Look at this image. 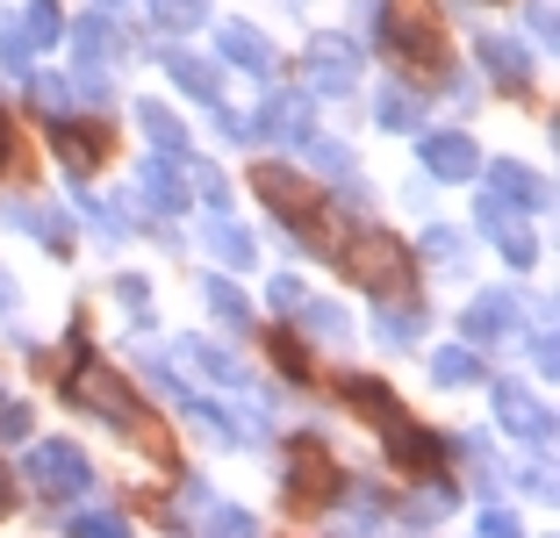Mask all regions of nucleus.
Returning <instances> with one entry per match:
<instances>
[{"label":"nucleus","mask_w":560,"mask_h":538,"mask_svg":"<svg viewBox=\"0 0 560 538\" xmlns=\"http://www.w3.org/2000/svg\"><path fill=\"white\" fill-rule=\"evenodd\" d=\"M66 388H72V402H80V409H94V417H108V424H137V395H130V381H122L116 366L80 359Z\"/></svg>","instance_id":"7"},{"label":"nucleus","mask_w":560,"mask_h":538,"mask_svg":"<svg viewBox=\"0 0 560 538\" xmlns=\"http://www.w3.org/2000/svg\"><path fill=\"white\" fill-rule=\"evenodd\" d=\"M0 66L30 72V36H22V22H0Z\"/></svg>","instance_id":"39"},{"label":"nucleus","mask_w":560,"mask_h":538,"mask_svg":"<svg viewBox=\"0 0 560 538\" xmlns=\"http://www.w3.org/2000/svg\"><path fill=\"white\" fill-rule=\"evenodd\" d=\"M201 245L215 252V259H231V266H252V230L245 223H231V215H209V223H201Z\"/></svg>","instance_id":"27"},{"label":"nucleus","mask_w":560,"mask_h":538,"mask_svg":"<svg viewBox=\"0 0 560 538\" xmlns=\"http://www.w3.org/2000/svg\"><path fill=\"white\" fill-rule=\"evenodd\" d=\"M58 151H66V165L72 173H94L101 159H108V130H101V122H58Z\"/></svg>","instance_id":"19"},{"label":"nucleus","mask_w":560,"mask_h":538,"mask_svg":"<svg viewBox=\"0 0 560 538\" xmlns=\"http://www.w3.org/2000/svg\"><path fill=\"white\" fill-rule=\"evenodd\" d=\"M352 524H360V531H374V524H388V495L374 489V481H360V489H352V510H346Z\"/></svg>","instance_id":"38"},{"label":"nucleus","mask_w":560,"mask_h":538,"mask_svg":"<svg viewBox=\"0 0 560 538\" xmlns=\"http://www.w3.org/2000/svg\"><path fill=\"white\" fill-rule=\"evenodd\" d=\"M417 259H431V273H467V259H475V245H467L453 223H431L424 237H417Z\"/></svg>","instance_id":"20"},{"label":"nucleus","mask_w":560,"mask_h":538,"mask_svg":"<svg viewBox=\"0 0 560 538\" xmlns=\"http://www.w3.org/2000/svg\"><path fill=\"white\" fill-rule=\"evenodd\" d=\"M532 366H539V381H553V374H560V344H553V324H539V330H532Z\"/></svg>","instance_id":"41"},{"label":"nucleus","mask_w":560,"mask_h":538,"mask_svg":"<svg viewBox=\"0 0 560 538\" xmlns=\"http://www.w3.org/2000/svg\"><path fill=\"white\" fill-rule=\"evenodd\" d=\"M374 122L381 130H424V94H410V86H381V101H374Z\"/></svg>","instance_id":"26"},{"label":"nucleus","mask_w":560,"mask_h":538,"mask_svg":"<svg viewBox=\"0 0 560 538\" xmlns=\"http://www.w3.org/2000/svg\"><path fill=\"white\" fill-rule=\"evenodd\" d=\"M201 302H209V309L223 316L231 330H245V324H252V302H245V294L231 288V280H201Z\"/></svg>","instance_id":"33"},{"label":"nucleus","mask_w":560,"mask_h":538,"mask_svg":"<svg viewBox=\"0 0 560 538\" xmlns=\"http://www.w3.org/2000/svg\"><path fill=\"white\" fill-rule=\"evenodd\" d=\"M338 259H346L352 288L381 294V302L410 288V252H402V237H396V230H360L352 245H338Z\"/></svg>","instance_id":"2"},{"label":"nucleus","mask_w":560,"mask_h":538,"mask_svg":"<svg viewBox=\"0 0 560 538\" xmlns=\"http://www.w3.org/2000/svg\"><path fill=\"white\" fill-rule=\"evenodd\" d=\"M302 151H310V165H316V173H330V179H352V151L346 144H338V137H302Z\"/></svg>","instance_id":"34"},{"label":"nucleus","mask_w":560,"mask_h":538,"mask_svg":"<svg viewBox=\"0 0 560 538\" xmlns=\"http://www.w3.org/2000/svg\"><path fill=\"white\" fill-rule=\"evenodd\" d=\"M0 510H8V473H0Z\"/></svg>","instance_id":"52"},{"label":"nucleus","mask_w":560,"mask_h":538,"mask_svg":"<svg viewBox=\"0 0 560 538\" xmlns=\"http://www.w3.org/2000/svg\"><path fill=\"white\" fill-rule=\"evenodd\" d=\"M374 338H381V344H396V352H410V344L424 338V309H410V302L396 309V302H388V309L374 316Z\"/></svg>","instance_id":"31"},{"label":"nucleus","mask_w":560,"mask_h":538,"mask_svg":"<svg viewBox=\"0 0 560 538\" xmlns=\"http://www.w3.org/2000/svg\"><path fill=\"white\" fill-rule=\"evenodd\" d=\"M0 165H8V122H0Z\"/></svg>","instance_id":"51"},{"label":"nucleus","mask_w":560,"mask_h":538,"mask_svg":"<svg viewBox=\"0 0 560 538\" xmlns=\"http://www.w3.org/2000/svg\"><path fill=\"white\" fill-rule=\"evenodd\" d=\"M0 223H15L22 237H36L44 252H66L72 245V215L50 209V201H0Z\"/></svg>","instance_id":"12"},{"label":"nucleus","mask_w":560,"mask_h":538,"mask_svg":"<svg viewBox=\"0 0 560 538\" xmlns=\"http://www.w3.org/2000/svg\"><path fill=\"white\" fill-rule=\"evenodd\" d=\"M137 122H144V137L151 144L165 151V159H187V122L173 108H159V101H144V108H137Z\"/></svg>","instance_id":"29"},{"label":"nucleus","mask_w":560,"mask_h":538,"mask_svg":"<svg viewBox=\"0 0 560 538\" xmlns=\"http://www.w3.org/2000/svg\"><path fill=\"white\" fill-rule=\"evenodd\" d=\"M215 50H223L237 72H252V80H273V44H266L252 22H223V30H215Z\"/></svg>","instance_id":"15"},{"label":"nucleus","mask_w":560,"mask_h":538,"mask_svg":"<svg viewBox=\"0 0 560 538\" xmlns=\"http://www.w3.org/2000/svg\"><path fill=\"white\" fill-rule=\"evenodd\" d=\"M338 388H346V402L360 409V417H374V424H381V438H388V459H396V467H410V473H431V467H439L445 445H431V431L417 424V417H410V409H402L388 388H381V381L346 374Z\"/></svg>","instance_id":"1"},{"label":"nucleus","mask_w":560,"mask_h":538,"mask_svg":"<svg viewBox=\"0 0 560 538\" xmlns=\"http://www.w3.org/2000/svg\"><path fill=\"white\" fill-rule=\"evenodd\" d=\"M30 481H36L44 495H58V503H80V495H94V467H86V453H80V445H66V438L30 445Z\"/></svg>","instance_id":"5"},{"label":"nucleus","mask_w":560,"mask_h":538,"mask_svg":"<svg viewBox=\"0 0 560 538\" xmlns=\"http://www.w3.org/2000/svg\"><path fill=\"white\" fill-rule=\"evenodd\" d=\"M180 359H187V366H201V374H209L215 388H231V395H245V388H252V374H245V366H237L231 352L201 344V338H187V344H180Z\"/></svg>","instance_id":"23"},{"label":"nucleus","mask_w":560,"mask_h":538,"mask_svg":"<svg viewBox=\"0 0 560 538\" xmlns=\"http://www.w3.org/2000/svg\"><path fill=\"white\" fill-rule=\"evenodd\" d=\"M288 495L310 510H324L330 495H346V473H338V459H330L324 438H295L288 445Z\"/></svg>","instance_id":"6"},{"label":"nucleus","mask_w":560,"mask_h":538,"mask_svg":"<svg viewBox=\"0 0 560 538\" xmlns=\"http://www.w3.org/2000/svg\"><path fill=\"white\" fill-rule=\"evenodd\" d=\"M8 309H15V280L0 273V316H8Z\"/></svg>","instance_id":"50"},{"label":"nucleus","mask_w":560,"mask_h":538,"mask_svg":"<svg viewBox=\"0 0 560 538\" xmlns=\"http://www.w3.org/2000/svg\"><path fill=\"white\" fill-rule=\"evenodd\" d=\"M195 517H201V524H209V531H231V538H245V531H259V517H252V510H237V503H215V495H209V503H201V510H195Z\"/></svg>","instance_id":"35"},{"label":"nucleus","mask_w":560,"mask_h":538,"mask_svg":"<svg viewBox=\"0 0 560 538\" xmlns=\"http://www.w3.org/2000/svg\"><path fill=\"white\" fill-rule=\"evenodd\" d=\"M475 50H481V66H489V80H503V86L532 80V50L517 36H475Z\"/></svg>","instance_id":"18"},{"label":"nucleus","mask_w":560,"mask_h":538,"mask_svg":"<svg viewBox=\"0 0 560 538\" xmlns=\"http://www.w3.org/2000/svg\"><path fill=\"white\" fill-rule=\"evenodd\" d=\"M481 531H489V538H511L517 517H511V510H481Z\"/></svg>","instance_id":"48"},{"label":"nucleus","mask_w":560,"mask_h":538,"mask_svg":"<svg viewBox=\"0 0 560 538\" xmlns=\"http://www.w3.org/2000/svg\"><path fill=\"white\" fill-rule=\"evenodd\" d=\"M424 173H431V179H475V173H481V144H475L467 130L424 137Z\"/></svg>","instance_id":"14"},{"label":"nucleus","mask_w":560,"mask_h":538,"mask_svg":"<svg viewBox=\"0 0 560 538\" xmlns=\"http://www.w3.org/2000/svg\"><path fill=\"white\" fill-rule=\"evenodd\" d=\"M316 122H310V94H266L259 108V137H273V144H302Z\"/></svg>","instance_id":"16"},{"label":"nucleus","mask_w":560,"mask_h":538,"mask_svg":"<svg viewBox=\"0 0 560 538\" xmlns=\"http://www.w3.org/2000/svg\"><path fill=\"white\" fill-rule=\"evenodd\" d=\"M30 101L50 122H66V115L80 108V80H72V72H30Z\"/></svg>","instance_id":"25"},{"label":"nucleus","mask_w":560,"mask_h":538,"mask_svg":"<svg viewBox=\"0 0 560 538\" xmlns=\"http://www.w3.org/2000/svg\"><path fill=\"white\" fill-rule=\"evenodd\" d=\"M525 495H553V473H546V467H525Z\"/></svg>","instance_id":"49"},{"label":"nucleus","mask_w":560,"mask_h":538,"mask_svg":"<svg viewBox=\"0 0 560 538\" xmlns=\"http://www.w3.org/2000/svg\"><path fill=\"white\" fill-rule=\"evenodd\" d=\"M288 316H302V338H310V344H346L352 338L346 309H338V302H316V294H302Z\"/></svg>","instance_id":"22"},{"label":"nucleus","mask_w":560,"mask_h":538,"mask_svg":"<svg viewBox=\"0 0 560 538\" xmlns=\"http://www.w3.org/2000/svg\"><path fill=\"white\" fill-rule=\"evenodd\" d=\"M431 381H439V388H475L481 381V344H439V352H431Z\"/></svg>","instance_id":"24"},{"label":"nucleus","mask_w":560,"mask_h":538,"mask_svg":"<svg viewBox=\"0 0 560 538\" xmlns=\"http://www.w3.org/2000/svg\"><path fill=\"white\" fill-rule=\"evenodd\" d=\"M475 223H481V237H495V252L525 273L532 259H539V245H532V230H525V215H511V201H495V195H481V209H475Z\"/></svg>","instance_id":"10"},{"label":"nucleus","mask_w":560,"mask_h":538,"mask_svg":"<svg viewBox=\"0 0 560 538\" xmlns=\"http://www.w3.org/2000/svg\"><path fill=\"white\" fill-rule=\"evenodd\" d=\"M151 15H159L165 30H201V22H209V0H151Z\"/></svg>","instance_id":"36"},{"label":"nucleus","mask_w":560,"mask_h":538,"mask_svg":"<svg viewBox=\"0 0 560 538\" xmlns=\"http://www.w3.org/2000/svg\"><path fill=\"white\" fill-rule=\"evenodd\" d=\"M460 330H467V344H503L517 330V294L511 288L475 294V302H467V316H460Z\"/></svg>","instance_id":"13"},{"label":"nucleus","mask_w":560,"mask_h":538,"mask_svg":"<svg viewBox=\"0 0 560 538\" xmlns=\"http://www.w3.org/2000/svg\"><path fill=\"white\" fill-rule=\"evenodd\" d=\"M475 179H489V195H495V201H517L525 215H546V209H553V187H546L539 173H525L517 159H495V165H481Z\"/></svg>","instance_id":"11"},{"label":"nucleus","mask_w":560,"mask_h":538,"mask_svg":"<svg viewBox=\"0 0 560 538\" xmlns=\"http://www.w3.org/2000/svg\"><path fill=\"white\" fill-rule=\"evenodd\" d=\"M165 72H173V80H180V94H195L201 108H215V101H223V94H215V66H201L195 50H165Z\"/></svg>","instance_id":"28"},{"label":"nucleus","mask_w":560,"mask_h":538,"mask_svg":"<svg viewBox=\"0 0 560 538\" xmlns=\"http://www.w3.org/2000/svg\"><path fill=\"white\" fill-rule=\"evenodd\" d=\"M273 359H280V366H288V374H310V359H302V344H288V338H273Z\"/></svg>","instance_id":"47"},{"label":"nucleus","mask_w":560,"mask_h":538,"mask_svg":"<svg viewBox=\"0 0 560 538\" xmlns=\"http://www.w3.org/2000/svg\"><path fill=\"white\" fill-rule=\"evenodd\" d=\"M101 8H122V0H101Z\"/></svg>","instance_id":"53"},{"label":"nucleus","mask_w":560,"mask_h":538,"mask_svg":"<svg viewBox=\"0 0 560 538\" xmlns=\"http://www.w3.org/2000/svg\"><path fill=\"white\" fill-rule=\"evenodd\" d=\"M0 402H8V395H0Z\"/></svg>","instance_id":"54"},{"label":"nucleus","mask_w":560,"mask_h":538,"mask_svg":"<svg viewBox=\"0 0 560 538\" xmlns=\"http://www.w3.org/2000/svg\"><path fill=\"white\" fill-rule=\"evenodd\" d=\"M116 294H122V309H130L137 324H151V288H144L137 273H122V280H116Z\"/></svg>","instance_id":"42"},{"label":"nucleus","mask_w":560,"mask_h":538,"mask_svg":"<svg viewBox=\"0 0 560 538\" xmlns=\"http://www.w3.org/2000/svg\"><path fill=\"white\" fill-rule=\"evenodd\" d=\"M302 294H310V288H302L295 273H280V280H273V309L288 316V309H295V302H302Z\"/></svg>","instance_id":"45"},{"label":"nucleus","mask_w":560,"mask_h":538,"mask_svg":"<svg viewBox=\"0 0 560 538\" xmlns=\"http://www.w3.org/2000/svg\"><path fill=\"white\" fill-rule=\"evenodd\" d=\"M66 44H72V58H80V101H94V108H101V101H108V66H122V50H130V44H122V30L108 22V8H101V15L72 22Z\"/></svg>","instance_id":"3"},{"label":"nucleus","mask_w":560,"mask_h":538,"mask_svg":"<svg viewBox=\"0 0 560 538\" xmlns=\"http://www.w3.org/2000/svg\"><path fill=\"white\" fill-rule=\"evenodd\" d=\"M360 94V44L352 36H316L310 44V101Z\"/></svg>","instance_id":"9"},{"label":"nucleus","mask_w":560,"mask_h":538,"mask_svg":"<svg viewBox=\"0 0 560 538\" xmlns=\"http://www.w3.org/2000/svg\"><path fill=\"white\" fill-rule=\"evenodd\" d=\"M22 36H30V50H50V44H58V36H66L58 0H30V8H22Z\"/></svg>","instance_id":"32"},{"label":"nucleus","mask_w":560,"mask_h":538,"mask_svg":"<svg viewBox=\"0 0 560 538\" xmlns=\"http://www.w3.org/2000/svg\"><path fill=\"white\" fill-rule=\"evenodd\" d=\"M439 517H445V495H439V489H431L424 503H410V510H402V524H439Z\"/></svg>","instance_id":"44"},{"label":"nucleus","mask_w":560,"mask_h":538,"mask_svg":"<svg viewBox=\"0 0 560 538\" xmlns=\"http://www.w3.org/2000/svg\"><path fill=\"white\" fill-rule=\"evenodd\" d=\"M445 453H453L467 473H475V495H495V489H503V467H495V453H489V438H481V431H460V438H445Z\"/></svg>","instance_id":"21"},{"label":"nucleus","mask_w":560,"mask_h":538,"mask_svg":"<svg viewBox=\"0 0 560 538\" xmlns=\"http://www.w3.org/2000/svg\"><path fill=\"white\" fill-rule=\"evenodd\" d=\"M72 209H80L86 215V230H94V237H101V245H122V237H130V215H122V201H101V195H80V201H72Z\"/></svg>","instance_id":"30"},{"label":"nucleus","mask_w":560,"mask_h":538,"mask_svg":"<svg viewBox=\"0 0 560 538\" xmlns=\"http://www.w3.org/2000/svg\"><path fill=\"white\" fill-rule=\"evenodd\" d=\"M495 424L511 431L525 453H553V409L532 388H517V381H495Z\"/></svg>","instance_id":"8"},{"label":"nucleus","mask_w":560,"mask_h":538,"mask_svg":"<svg viewBox=\"0 0 560 538\" xmlns=\"http://www.w3.org/2000/svg\"><path fill=\"white\" fill-rule=\"evenodd\" d=\"M72 531H86V538H122L130 531V517H122V510H72Z\"/></svg>","instance_id":"37"},{"label":"nucleus","mask_w":560,"mask_h":538,"mask_svg":"<svg viewBox=\"0 0 560 538\" xmlns=\"http://www.w3.org/2000/svg\"><path fill=\"white\" fill-rule=\"evenodd\" d=\"M525 30H532V44H560V22H553V0H525Z\"/></svg>","instance_id":"40"},{"label":"nucleus","mask_w":560,"mask_h":538,"mask_svg":"<svg viewBox=\"0 0 560 538\" xmlns=\"http://www.w3.org/2000/svg\"><path fill=\"white\" fill-rule=\"evenodd\" d=\"M381 50H388L396 66H410V72H445V36H439V22H431L424 8H388V15H381Z\"/></svg>","instance_id":"4"},{"label":"nucleus","mask_w":560,"mask_h":538,"mask_svg":"<svg viewBox=\"0 0 560 538\" xmlns=\"http://www.w3.org/2000/svg\"><path fill=\"white\" fill-rule=\"evenodd\" d=\"M0 438H30V409L22 402H0Z\"/></svg>","instance_id":"43"},{"label":"nucleus","mask_w":560,"mask_h":538,"mask_svg":"<svg viewBox=\"0 0 560 538\" xmlns=\"http://www.w3.org/2000/svg\"><path fill=\"white\" fill-rule=\"evenodd\" d=\"M137 201H144V209H187V173H180V159H165V151H159V159H151L144 165V173H137Z\"/></svg>","instance_id":"17"},{"label":"nucleus","mask_w":560,"mask_h":538,"mask_svg":"<svg viewBox=\"0 0 560 538\" xmlns=\"http://www.w3.org/2000/svg\"><path fill=\"white\" fill-rule=\"evenodd\" d=\"M195 187L215 201V209H231V187H223V173H209V165H201V173H195Z\"/></svg>","instance_id":"46"}]
</instances>
